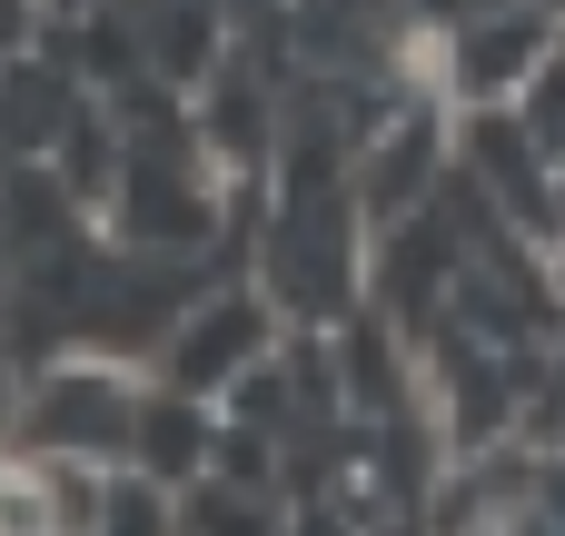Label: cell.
Wrapping results in <instances>:
<instances>
[{
    "mask_svg": "<svg viewBox=\"0 0 565 536\" xmlns=\"http://www.w3.org/2000/svg\"><path fill=\"white\" fill-rule=\"evenodd\" d=\"M129 418H139V368L129 358H50L20 408H10V458H79V467H129Z\"/></svg>",
    "mask_w": 565,
    "mask_h": 536,
    "instance_id": "1",
    "label": "cell"
},
{
    "mask_svg": "<svg viewBox=\"0 0 565 536\" xmlns=\"http://www.w3.org/2000/svg\"><path fill=\"white\" fill-rule=\"evenodd\" d=\"M457 149H467V179H477V199H487L497 229H516V239H565L556 159L516 129V109H457Z\"/></svg>",
    "mask_w": 565,
    "mask_h": 536,
    "instance_id": "4",
    "label": "cell"
},
{
    "mask_svg": "<svg viewBox=\"0 0 565 536\" xmlns=\"http://www.w3.org/2000/svg\"><path fill=\"white\" fill-rule=\"evenodd\" d=\"M0 536H50V497L30 458H0Z\"/></svg>",
    "mask_w": 565,
    "mask_h": 536,
    "instance_id": "8",
    "label": "cell"
},
{
    "mask_svg": "<svg viewBox=\"0 0 565 536\" xmlns=\"http://www.w3.org/2000/svg\"><path fill=\"white\" fill-rule=\"evenodd\" d=\"M268 348H278V318H268L248 288H218V298H199V308H179V318H169L159 388H179V398L218 408L248 368H268Z\"/></svg>",
    "mask_w": 565,
    "mask_h": 536,
    "instance_id": "3",
    "label": "cell"
},
{
    "mask_svg": "<svg viewBox=\"0 0 565 536\" xmlns=\"http://www.w3.org/2000/svg\"><path fill=\"white\" fill-rule=\"evenodd\" d=\"M0 458H10V448H0Z\"/></svg>",
    "mask_w": 565,
    "mask_h": 536,
    "instance_id": "10",
    "label": "cell"
},
{
    "mask_svg": "<svg viewBox=\"0 0 565 536\" xmlns=\"http://www.w3.org/2000/svg\"><path fill=\"white\" fill-rule=\"evenodd\" d=\"M556 10H497V0H467L457 10V30H437V99H457V109H507L526 80H536V60L556 50Z\"/></svg>",
    "mask_w": 565,
    "mask_h": 536,
    "instance_id": "2",
    "label": "cell"
},
{
    "mask_svg": "<svg viewBox=\"0 0 565 536\" xmlns=\"http://www.w3.org/2000/svg\"><path fill=\"white\" fill-rule=\"evenodd\" d=\"M497 10H556V20H565V0H497Z\"/></svg>",
    "mask_w": 565,
    "mask_h": 536,
    "instance_id": "9",
    "label": "cell"
},
{
    "mask_svg": "<svg viewBox=\"0 0 565 536\" xmlns=\"http://www.w3.org/2000/svg\"><path fill=\"white\" fill-rule=\"evenodd\" d=\"M209 448H218V408H199V398H179V388L139 378V418H129V467H139V477H159V487H189V477L209 467Z\"/></svg>",
    "mask_w": 565,
    "mask_h": 536,
    "instance_id": "6",
    "label": "cell"
},
{
    "mask_svg": "<svg viewBox=\"0 0 565 536\" xmlns=\"http://www.w3.org/2000/svg\"><path fill=\"white\" fill-rule=\"evenodd\" d=\"M89 536H179V487H159L139 467H109V497H99Z\"/></svg>",
    "mask_w": 565,
    "mask_h": 536,
    "instance_id": "7",
    "label": "cell"
},
{
    "mask_svg": "<svg viewBox=\"0 0 565 536\" xmlns=\"http://www.w3.org/2000/svg\"><path fill=\"white\" fill-rule=\"evenodd\" d=\"M437 149H447V119H437V109H407L377 149H358V209H367L377 229H397V219L437 189Z\"/></svg>",
    "mask_w": 565,
    "mask_h": 536,
    "instance_id": "5",
    "label": "cell"
}]
</instances>
